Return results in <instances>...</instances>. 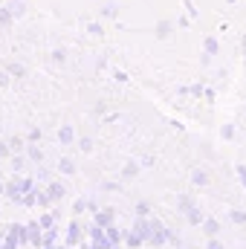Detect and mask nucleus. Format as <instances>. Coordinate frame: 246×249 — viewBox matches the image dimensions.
Listing matches in <instances>:
<instances>
[{
  "mask_svg": "<svg viewBox=\"0 0 246 249\" xmlns=\"http://www.w3.org/2000/svg\"><path fill=\"white\" fill-rule=\"evenodd\" d=\"M29 188H35V180H29V177H15V180L6 183V194H3V197H9L12 203H20Z\"/></svg>",
  "mask_w": 246,
  "mask_h": 249,
  "instance_id": "nucleus-1",
  "label": "nucleus"
},
{
  "mask_svg": "<svg viewBox=\"0 0 246 249\" xmlns=\"http://www.w3.org/2000/svg\"><path fill=\"white\" fill-rule=\"evenodd\" d=\"M26 244L44 247V229H41V223H26Z\"/></svg>",
  "mask_w": 246,
  "mask_h": 249,
  "instance_id": "nucleus-2",
  "label": "nucleus"
},
{
  "mask_svg": "<svg viewBox=\"0 0 246 249\" xmlns=\"http://www.w3.org/2000/svg\"><path fill=\"white\" fill-rule=\"evenodd\" d=\"M75 244H84V229H81L78 220H72L67 226V247H75Z\"/></svg>",
  "mask_w": 246,
  "mask_h": 249,
  "instance_id": "nucleus-3",
  "label": "nucleus"
},
{
  "mask_svg": "<svg viewBox=\"0 0 246 249\" xmlns=\"http://www.w3.org/2000/svg\"><path fill=\"white\" fill-rule=\"evenodd\" d=\"M113 217H116V209H99L96 212V226L107 229V226H113Z\"/></svg>",
  "mask_w": 246,
  "mask_h": 249,
  "instance_id": "nucleus-4",
  "label": "nucleus"
},
{
  "mask_svg": "<svg viewBox=\"0 0 246 249\" xmlns=\"http://www.w3.org/2000/svg\"><path fill=\"white\" fill-rule=\"evenodd\" d=\"M44 191H47L50 203H58V200H61L64 194H67V188H64L61 183H47V188H44Z\"/></svg>",
  "mask_w": 246,
  "mask_h": 249,
  "instance_id": "nucleus-5",
  "label": "nucleus"
},
{
  "mask_svg": "<svg viewBox=\"0 0 246 249\" xmlns=\"http://www.w3.org/2000/svg\"><path fill=\"white\" fill-rule=\"evenodd\" d=\"M171 29H174V23H171V20H159V23H157V29H154V35H157L159 41H165V38L171 35Z\"/></svg>",
  "mask_w": 246,
  "mask_h": 249,
  "instance_id": "nucleus-6",
  "label": "nucleus"
},
{
  "mask_svg": "<svg viewBox=\"0 0 246 249\" xmlns=\"http://www.w3.org/2000/svg\"><path fill=\"white\" fill-rule=\"evenodd\" d=\"M200 226H203V232H206L209 238H217V232H220V223H217V220H211V217H203V223H200Z\"/></svg>",
  "mask_w": 246,
  "mask_h": 249,
  "instance_id": "nucleus-7",
  "label": "nucleus"
},
{
  "mask_svg": "<svg viewBox=\"0 0 246 249\" xmlns=\"http://www.w3.org/2000/svg\"><path fill=\"white\" fill-rule=\"evenodd\" d=\"M122 244H124L127 249H136V247H142L145 241H142V238H139V235H136V232L130 229V232H124V235H122Z\"/></svg>",
  "mask_w": 246,
  "mask_h": 249,
  "instance_id": "nucleus-8",
  "label": "nucleus"
},
{
  "mask_svg": "<svg viewBox=\"0 0 246 249\" xmlns=\"http://www.w3.org/2000/svg\"><path fill=\"white\" fill-rule=\"evenodd\" d=\"M203 50H206L203 61H209L211 55H217V50H220V47H217V38H206V41H203Z\"/></svg>",
  "mask_w": 246,
  "mask_h": 249,
  "instance_id": "nucleus-9",
  "label": "nucleus"
},
{
  "mask_svg": "<svg viewBox=\"0 0 246 249\" xmlns=\"http://www.w3.org/2000/svg\"><path fill=\"white\" fill-rule=\"evenodd\" d=\"M26 157H29V162H44V151H41L35 142L26 145Z\"/></svg>",
  "mask_w": 246,
  "mask_h": 249,
  "instance_id": "nucleus-10",
  "label": "nucleus"
},
{
  "mask_svg": "<svg viewBox=\"0 0 246 249\" xmlns=\"http://www.w3.org/2000/svg\"><path fill=\"white\" fill-rule=\"evenodd\" d=\"M58 139H61V145H70V142L75 139V130H72L70 124H61V130H58Z\"/></svg>",
  "mask_w": 246,
  "mask_h": 249,
  "instance_id": "nucleus-11",
  "label": "nucleus"
},
{
  "mask_svg": "<svg viewBox=\"0 0 246 249\" xmlns=\"http://www.w3.org/2000/svg\"><path fill=\"white\" fill-rule=\"evenodd\" d=\"M139 174V162H124V168H122V180H133Z\"/></svg>",
  "mask_w": 246,
  "mask_h": 249,
  "instance_id": "nucleus-12",
  "label": "nucleus"
},
{
  "mask_svg": "<svg viewBox=\"0 0 246 249\" xmlns=\"http://www.w3.org/2000/svg\"><path fill=\"white\" fill-rule=\"evenodd\" d=\"M116 15H119V6H116V3H105V6H102V18H107V20H113Z\"/></svg>",
  "mask_w": 246,
  "mask_h": 249,
  "instance_id": "nucleus-13",
  "label": "nucleus"
},
{
  "mask_svg": "<svg viewBox=\"0 0 246 249\" xmlns=\"http://www.w3.org/2000/svg\"><path fill=\"white\" fill-rule=\"evenodd\" d=\"M26 162H29V157H23V154H12V168H15V171H23Z\"/></svg>",
  "mask_w": 246,
  "mask_h": 249,
  "instance_id": "nucleus-14",
  "label": "nucleus"
},
{
  "mask_svg": "<svg viewBox=\"0 0 246 249\" xmlns=\"http://www.w3.org/2000/svg\"><path fill=\"white\" fill-rule=\"evenodd\" d=\"M38 223H41V229H53V226H55V214H53V212H44V214L38 217Z\"/></svg>",
  "mask_w": 246,
  "mask_h": 249,
  "instance_id": "nucleus-15",
  "label": "nucleus"
},
{
  "mask_svg": "<svg viewBox=\"0 0 246 249\" xmlns=\"http://www.w3.org/2000/svg\"><path fill=\"white\" fill-rule=\"evenodd\" d=\"M58 171H61V174H75V162H72L70 157H64L61 162H58Z\"/></svg>",
  "mask_w": 246,
  "mask_h": 249,
  "instance_id": "nucleus-16",
  "label": "nucleus"
},
{
  "mask_svg": "<svg viewBox=\"0 0 246 249\" xmlns=\"http://www.w3.org/2000/svg\"><path fill=\"white\" fill-rule=\"evenodd\" d=\"M9 12H12L15 18H20V15L26 12V6H23V0H9Z\"/></svg>",
  "mask_w": 246,
  "mask_h": 249,
  "instance_id": "nucleus-17",
  "label": "nucleus"
},
{
  "mask_svg": "<svg viewBox=\"0 0 246 249\" xmlns=\"http://www.w3.org/2000/svg\"><path fill=\"white\" fill-rule=\"evenodd\" d=\"M6 70H9L12 78H23V75H26V67H23V64H9Z\"/></svg>",
  "mask_w": 246,
  "mask_h": 249,
  "instance_id": "nucleus-18",
  "label": "nucleus"
},
{
  "mask_svg": "<svg viewBox=\"0 0 246 249\" xmlns=\"http://www.w3.org/2000/svg\"><path fill=\"white\" fill-rule=\"evenodd\" d=\"M191 183H194V186H206V183H209V174H206L203 168H197V171L191 174Z\"/></svg>",
  "mask_w": 246,
  "mask_h": 249,
  "instance_id": "nucleus-19",
  "label": "nucleus"
},
{
  "mask_svg": "<svg viewBox=\"0 0 246 249\" xmlns=\"http://www.w3.org/2000/svg\"><path fill=\"white\" fill-rule=\"evenodd\" d=\"M185 214H188V223H191V226H200V223H203V214H200V209H188Z\"/></svg>",
  "mask_w": 246,
  "mask_h": 249,
  "instance_id": "nucleus-20",
  "label": "nucleus"
},
{
  "mask_svg": "<svg viewBox=\"0 0 246 249\" xmlns=\"http://www.w3.org/2000/svg\"><path fill=\"white\" fill-rule=\"evenodd\" d=\"M12 20H15V15L9 12V6H6V9H0V26H9Z\"/></svg>",
  "mask_w": 246,
  "mask_h": 249,
  "instance_id": "nucleus-21",
  "label": "nucleus"
},
{
  "mask_svg": "<svg viewBox=\"0 0 246 249\" xmlns=\"http://www.w3.org/2000/svg\"><path fill=\"white\" fill-rule=\"evenodd\" d=\"M229 217H232V223H246V212H244V209H232V214H229Z\"/></svg>",
  "mask_w": 246,
  "mask_h": 249,
  "instance_id": "nucleus-22",
  "label": "nucleus"
},
{
  "mask_svg": "<svg viewBox=\"0 0 246 249\" xmlns=\"http://www.w3.org/2000/svg\"><path fill=\"white\" fill-rule=\"evenodd\" d=\"M87 32H90V35H96V38H99V35H105L102 23H90V26H87Z\"/></svg>",
  "mask_w": 246,
  "mask_h": 249,
  "instance_id": "nucleus-23",
  "label": "nucleus"
},
{
  "mask_svg": "<svg viewBox=\"0 0 246 249\" xmlns=\"http://www.w3.org/2000/svg\"><path fill=\"white\" fill-rule=\"evenodd\" d=\"M26 142H41V127H32L29 136H26Z\"/></svg>",
  "mask_w": 246,
  "mask_h": 249,
  "instance_id": "nucleus-24",
  "label": "nucleus"
},
{
  "mask_svg": "<svg viewBox=\"0 0 246 249\" xmlns=\"http://www.w3.org/2000/svg\"><path fill=\"white\" fill-rule=\"evenodd\" d=\"M78 148H81V151H93V139H90V136L78 139Z\"/></svg>",
  "mask_w": 246,
  "mask_h": 249,
  "instance_id": "nucleus-25",
  "label": "nucleus"
},
{
  "mask_svg": "<svg viewBox=\"0 0 246 249\" xmlns=\"http://www.w3.org/2000/svg\"><path fill=\"white\" fill-rule=\"evenodd\" d=\"M220 133H223V139H232V136H235V124H223Z\"/></svg>",
  "mask_w": 246,
  "mask_h": 249,
  "instance_id": "nucleus-26",
  "label": "nucleus"
},
{
  "mask_svg": "<svg viewBox=\"0 0 246 249\" xmlns=\"http://www.w3.org/2000/svg\"><path fill=\"white\" fill-rule=\"evenodd\" d=\"M64 58H67V53H64V50H53V61H55V64H64Z\"/></svg>",
  "mask_w": 246,
  "mask_h": 249,
  "instance_id": "nucleus-27",
  "label": "nucleus"
},
{
  "mask_svg": "<svg viewBox=\"0 0 246 249\" xmlns=\"http://www.w3.org/2000/svg\"><path fill=\"white\" fill-rule=\"evenodd\" d=\"M235 171H238V180H241V186L246 188V165H238Z\"/></svg>",
  "mask_w": 246,
  "mask_h": 249,
  "instance_id": "nucleus-28",
  "label": "nucleus"
},
{
  "mask_svg": "<svg viewBox=\"0 0 246 249\" xmlns=\"http://www.w3.org/2000/svg\"><path fill=\"white\" fill-rule=\"evenodd\" d=\"M0 157H12V148H9V142H6V139L0 142Z\"/></svg>",
  "mask_w": 246,
  "mask_h": 249,
  "instance_id": "nucleus-29",
  "label": "nucleus"
},
{
  "mask_svg": "<svg viewBox=\"0 0 246 249\" xmlns=\"http://www.w3.org/2000/svg\"><path fill=\"white\" fill-rule=\"evenodd\" d=\"M148 212H151V209H148V203H139V206H136V214H139V217H145Z\"/></svg>",
  "mask_w": 246,
  "mask_h": 249,
  "instance_id": "nucleus-30",
  "label": "nucleus"
},
{
  "mask_svg": "<svg viewBox=\"0 0 246 249\" xmlns=\"http://www.w3.org/2000/svg\"><path fill=\"white\" fill-rule=\"evenodd\" d=\"M180 209H183V212H188V209H194V203H191L188 197H183V200H180Z\"/></svg>",
  "mask_w": 246,
  "mask_h": 249,
  "instance_id": "nucleus-31",
  "label": "nucleus"
},
{
  "mask_svg": "<svg viewBox=\"0 0 246 249\" xmlns=\"http://www.w3.org/2000/svg\"><path fill=\"white\" fill-rule=\"evenodd\" d=\"M188 93H191V96H203V93H206V90H203V87H200V84H194V87H188Z\"/></svg>",
  "mask_w": 246,
  "mask_h": 249,
  "instance_id": "nucleus-32",
  "label": "nucleus"
},
{
  "mask_svg": "<svg viewBox=\"0 0 246 249\" xmlns=\"http://www.w3.org/2000/svg\"><path fill=\"white\" fill-rule=\"evenodd\" d=\"M209 249H223V244L217 238H209Z\"/></svg>",
  "mask_w": 246,
  "mask_h": 249,
  "instance_id": "nucleus-33",
  "label": "nucleus"
},
{
  "mask_svg": "<svg viewBox=\"0 0 246 249\" xmlns=\"http://www.w3.org/2000/svg\"><path fill=\"white\" fill-rule=\"evenodd\" d=\"M9 78H12V75H9V70H6V72H0V87H6V84H9Z\"/></svg>",
  "mask_w": 246,
  "mask_h": 249,
  "instance_id": "nucleus-34",
  "label": "nucleus"
},
{
  "mask_svg": "<svg viewBox=\"0 0 246 249\" xmlns=\"http://www.w3.org/2000/svg\"><path fill=\"white\" fill-rule=\"evenodd\" d=\"M241 44H244V50H246V35H244V41H241Z\"/></svg>",
  "mask_w": 246,
  "mask_h": 249,
  "instance_id": "nucleus-35",
  "label": "nucleus"
},
{
  "mask_svg": "<svg viewBox=\"0 0 246 249\" xmlns=\"http://www.w3.org/2000/svg\"><path fill=\"white\" fill-rule=\"evenodd\" d=\"M226 3H238V0H226Z\"/></svg>",
  "mask_w": 246,
  "mask_h": 249,
  "instance_id": "nucleus-36",
  "label": "nucleus"
}]
</instances>
